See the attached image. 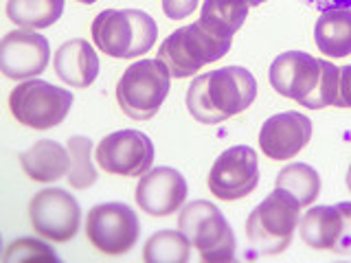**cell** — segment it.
I'll return each instance as SVG.
<instances>
[{"instance_id": "277c9868", "label": "cell", "mask_w": 351, "mask_h": 263, "mask_svg": "<svg viewBox=\"0 0 351 263\" xmlns=\"http://www.w3.org/2000/svg\"><path fill=\"white\" fill-rule=\"evenodd\" d=\"M230 44H233V38H219L197 20L193 25L176 29L171 36L162 40L158 60L167 66L171 77L184 79L200 71L202 66L222 60Z\"/></svg>"}, {"instance_id": "5b68a950", "label": "cell", "mask_w": 351, "mask_h": 263, "mask_svg": "<svg viewBox=\"0 0 351 263\" xmlns=\"http://www.w3.org/2000/svg\"><path fill=\"white\" fill-rule=\"evenodd\" d=\"M299 211L301 204L288 191L274 189L246 219L250 246L261 255L283 252L292 244L294 230L299 228Z\"/></svg>"}, {"instance_id": "d6986e66", "label": "cell", "mask_w": 351, "mask_h": 263, "mask_svg": "<svg viewBox=\"0 0 351 263\" xmlns=\"http://www.w3.org/2000/svg\"><path fill=\"white\" fill-rule=\"evenodd\" d=\"M314 42L329 58L351 53V9H325L314 25Z\"/></svg>"}, {"instance_id": "8fae6325", "label": "cell", "mask_w": 351, "mask_h": 263, "mask_svg": "<svg viewBox=\"0 0 351 263\" xmlns=\"http://www.w3.org/2000/svg\"><path fill=\"white\" fill-rule=\"evenodd\" d=\"M29 217L38 235L64 244V241H71L80 230L82 208L73 193L53 186V189H42L33 195L29 204Z\"/></svg>"}, {"instance_id": "52a82bcc", "label": "cell", "mask_w": 351, "mask_h": 263, "mask_svg": "<svg viewBox=\"0 0 351 263\" xmlns=\"http://www.w3.org/2000/svg\"><path fill=\"white\" fill-rule=\"evenodd\" d=\"M171 88V73L158 58L134 62L121 75L117 101L134 121H147L158 112Z\"/></svg>"}, {"instance_id": "44dd1931", "label": "cell", "mask_w": 351, "mask_h": 263, "mask_svg": "<svg viewBox=\"0 0 351 263\" xmlns=\"http://www.w3.org/2000/svg\"><path fill=\"white\" fill-rule=\"evenodd\" d=\"M64 14V0H9L7 16L22 29L53 27Z\"/></svg>"}, {"instance_id": "6da1fadb", "label": "cell", "mask_w": 351, "mask_h": 263, "mask_svg": "<svg viewBox=\"0 0 351 263\" xmlns=\"http://www.w3.org/2000/svg\"><path fill=\"white\" fill-rule=\"evenodd\" d=\"M257 97V82L241 66H226L195 77L186 90V110L197 123L213 125L246 112Z\"/></svg>"}, {"instance_id": "3957f363", "label": "cell", "mask_w": 351, "mask_h": 263, "mask_svg": "<svg viewBox=\"0 0 351 263\" xmlns=\"http://www.w3.org/2000/svg\"><path fill=\"white\" fill-rule=\"evenodd\" d=\"M156 22L141 9H104L93 22L97 49L110 58H138L156 44Z\"/></svg>"}, {"instance_id": "1f68e13d", "label": "cell", "mask_w": 351, "mask_h": 263, "mask_svg": "<svg viewBox=\"0 0 351 263\" xmlns=\"http://www.w3.org/2000/svg\"><path fill=\"white\" fill-rule=\"evenodd\" d=\"M77 3H84V5H93V3H97V0H77Z\"/></svg>"}, {"instance_id": "7c38bea8", "label": "cell", "mask_w": 351, "mask_h": 263, "mask_svg": "<svg viewBox=\"0 0 351 263\" xmlns=\"http://www.w3.org/2000/svg\"><path fill=\"white\" fill-rule=\"evenodd\" d=\"M97 164L112 175L141 178L154 164V142L138 129H119L97 145Z\"/></svg>"}, {"instance_id": "9c48e42d", "label": "cell", "mask_w": 351, "mask_h": 263, "mask_svg": "<svg viewBox=\"0 0 351 263\" xmlns=\"http://www.w3.org/2000/svg\"><path fill=\"white\" fill-rule=\"evenodd\" d=\"M141 235V224L136 213L128 204L108 202L97 204L88 211L86 237L99 252L110 257L125 255L136 246Z\"/></svg>"}, {"instance_id": "cb8c5ba5", "label": "cell", "mask_w": 351, "mask_h": 263, "mask_svg": "<svg viewBox=\"0 0 351 263\" xmlns=\"http://www.w3.org/2000/svg\"><path fill=\"white\" fill-rule=\"evenodd\" d=\"M93 142L86 136H73L69 138V153H71V171L69 182L73 189H88L97 182V169L90 160Z\"/></svg>"}, {"instance_id": "7402d4cb", "label": "cell", "mask_w": 351, "mask_h": 263, "mask_svg": "<svg viewBox=\"0 0 351 263\" xmlns=\"http://www.w3.org/2000/svg\"><path fill=\"white\" fill-rule=\"evenodd\" d=\"M277 189L288 191L301 206H310L321 193V175L307 162H292L277 173Z\"/></svg>"}, {"instance_id": "ffe728a7", "label": "cell", "mask_w": 351, "mask_h": 263, "mask_svg": "<svg viewBox=\"0 0 351 263\" xmlns=\"http://www.w3.org/2000/svg\"><path fill=\"white\" fill-rule=\"evenodd\" d=\"M248 0H204L200 22L219 38H233L248 16Z\"/></svg>"}, {"instance_id": "603a6c76", "label": "cell", "mask_w": 351, "mask_h": 263, "mask_svg": "<svg viewBox=\"0 0 351 263\" xmlns=\"http://www.w3.org/2000/svg\"><path fill=\"white\" fill-rule=\"evenodd\" d=\"M189 257L191 241L180 230H158L147 239L143 250L145 263H186Z\"/></svg>"}, {"instance_id": "f546056e", "label": "cell", "mask_w": 351, "mask_h": 263, "mask_svg": "<svg viewBox=\"0 0 351 263\" xmlns=\"http://www.w3.org/2000/svg\"><path fill=\"white\" fill-rule=\"evenodd\" d=\"M347 186H349V191H351V164H349V171H347Z\"/></svg>"}, {"instance_id": "d4e9b609", "label": "cell", "mask_w": 351, "mask_h": 263, "mask_svg": "<svg viewBox=\"0 0 351 263\" xmlns=\"http://www.w3.org/2000/svg\"><path fill=\"white\" fill-rule=\"evenodd\" d=\"M36 261H58V255H55V250L49 244L33 237L14 239L3 255V263H36Z\"/></svg>"}, {"instance_id": "ba28073f", "label": "cell", "mask_w": 351, "mask_h": 263, "mask_svg": "<svg viewBox=\"0 0 351 263\" xmlns=\"http://www.w3.org/2000/svg\"><path fill=\"white\" fill-rule=\"evenodd\" d=\"M73 92L42 79H25L9 95V110L20 125L51 129L69 116Z\"/></svg>"}, {"instance_id": "e0dca14e", "label": "cell", "mask_w": 351, "mask_h": 263, "mask_svg": "<svg viewBox=\"0 0 351 263\" xmlns=\"http://www.w3.org/2000/svg\"><path fill=\"white\" fill-rule=\"evenodd\" d=\"M20 167L36 182H58L71 171L69 147L60 145L58 140L42 138L20 153Z\"/></svg>"}, {"instance_id": "484cf974", "label": "cell", "mask_w": 351, "mask_h": 263, "mask_svg": "<svg viewBox=\"0 0 351 263\" xmlns=\"http://www.w3.org/2000/svg\"><path fill=\"white\" fill-rule=\"evenodd\" d=\"M200 0H162V11L165 16L171 20H180L191 16Z\"/></svg>"}, {"instance_id": "8992f818", "label": "cell", "mask_w": 351, "mask_h": 263, "mask_svg": "<svg viewBox=\"0 0 351 263\" xmlns=\"http://www.w3.org/2000/svg\"><path fill=\"white\" fill-rule=\"evenodd\" d=\"M178 228L191 241L202 261L224 263L235 259V233L215 204L206 200L186 204L180 211Z\"/></svg>"}, {"instance_id": "2e32d148", "label": "cell", "mask_w": 351, "mask_h": 263, "mask_svg": "<svg viewBox=\"0 0 351 263\" xmlns=\"http://www.w3.org/2000/svg\"><path fill=\"white\" fill-rule=\"evenodd\" d=\"M58 77L71 88H88L99 75V58L88 40L75 38L62 44L53 58Z\"/></svg>"}, {"instance_id": "83f0119b", "label": "cell", "mask_w": 351, "mask_h": 263, "mask_svg": "<svg viewBox=\"0 0 351 263\" xmlns=\"http://www.w3.org/2000/svg\"><path fill=\"white\" fill-rule=\"evenodd\" d=\"M338 108H351V64L340 68L338 79Z\"/></svg>"}, {"instance_id": "9a60e30c", "label": "cell", "mask_w": 351, "mask_h": 263, "mask_svg": "<svg viewBox=\"0 0 351 263\" xmlns=\"http://www.w3.org/2000/svg\"><path fill=\"white\" fill-rule=\"evenodd\" d=\"M312 138V121L301 112H281L261 125L259 147L272 160L294 158Z\"/></svg>"}, {"instance_id": "4fadbf2b", "label": "cell", "mask_w": 351, "mask_h": 263, "mask_svg": "<svg viewBox=\"0 0 351 263\" xmlns=\"http://www.w3.org/2000/svg\"><path fill=\"white\" fill-rule=\"evenodd\" d=\"M51 60L49 40L31 29L9 31L0 42V71L9 79H36Z\"/></svg>"}, {"instance_id": "7a4b0ae2", "label": "cell", "mask_w": 351, "mask_h": 263, "mask_svg": "<svg viewBox=\"0 0 351 263\" xmlns=\"http://www.w3.org/2000/svg\"><path fill=\"white\" fill-rule=\"evenodd\" d=\"M270 84L281 97L294 99L299 105L323 110L338 108L340 68L327 60H316L310 53H281L270 66Z\"/></svg>"}, {"instance_id": "ac0fdd59", "label": "cell", "mask_w": 351, "mask_h": 263, "mask_svg": "<svg viewBox=\"0 0 351 263\" xmlns=\"http://www.w3.org/2000/svg\"><path fill=\"white\" fill-rule=\"evenodd\" d=\"M301 239L314 250H334L343 235V213L336 206H312L299 222Z\"/></svg>"}, {"instance_id": "5bb4252c", "label": "cell", "mask_w": 351, "mask_h": 263, "mask_svg": "<svg viewBox=\"0 0 351 263\" xmlns=\"http://www.w3.org/2000/svg\"><path fill=\"white\" fill-rule=\"evenodd\" d=\"M186 193H189V186L178 169L156 167L141 175L134 197L143 213L152 217H167L180 211Z\"/></svg>"}, {"instance_id": "4dcf8cb0", "label": "cell", "mask_w": 351, "mask_h": 263, "mask_svg": "<svg viewBox=\"0 0 351 263\" xmlns=\"http://www.w3.org/2000/svg\"><path fill=\"white\" fill-rule=\"evenodd\" d=\"M261 3H263V0H248V5H250V7H255V5H261Z\"/></svg>"}, {"instance_id": "30bf717a", "label": "cell", "mask_w": 351, "mask_h": 263, "mask_svg": "<svg viewBox=\"0 0 351 263\" xmlns=\"http://www.w3.org/2000/svg\"><path fill=\"white\" fill-rule=\"evenodd\" d=\"M259 184V158L248 145L228 147L215 158L208 173V189L217 200L233 202L250 195Z\"/></svg>"}, {"instance_id": "4316f807", "label": "cell", "mask_w": 351, "mask_h": 263, "mask_svg": "<svg viewBox=\"0 0 351 263\" xmlns=\"http://www.w3.org/2000/svg\"><path fill=\"white\" fill-rule=\"evenodd\" d=\"M338 208H340V213H343V235H340L336 252H340V255H351V202H340Z\"/></svg>"}, {"instance_id": "f1b7e54d", "label": "cell", "mask_w": 351, "mask_h": 263, "mask_svg": "<svg viewBox=\"0 0 351 263\" xmlns=\"http://www.w3.org/2000/svg\"><path fill=\"white\" fill-rule=\"evenodd\" d=\"M316 9H351V0H305Z\"/></svg>"}]
</instances>
